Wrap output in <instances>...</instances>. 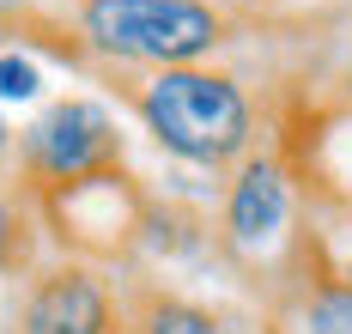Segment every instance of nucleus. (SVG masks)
Segmentation results:
<instances>
[{"label":"nucleus","instance_id":"nucleus-1","mask_svg":"<svg viewBox=\"0 0 352 334\" xmlns=\"http://www.w3.org/2000/svg\"><path fill=\"white\" fill-rule=\"evenodd\" d=\"M146 122L170 152L195 164H225L249 140V104L231 79L195 74V67H164L146 85Z\"/></svg>","mask_w":352,"mask_h":334},{"label":"nucleus","instance_id":"nucleus-2","mask_svg":"<svg viewBox=\"0 0 352 334\" xmlns=\"http://www.w3.org/2000/svg\"><path fill=\"white\" fill-rule=\"evenodd\" d=\"M85 37L128 61L182 67L207 55L225 37V25L201 0H85Z\"/></svg>","mask_w":352,"mask_h":334},{"label":"nucleus","instance_id":"nucleus-3","mask_svg":"<svg viewBox=\"0 0 352 334\" xmlns=\"http://www.w3.org/2000/svg\"><path fill=\"white\" fill-rule=\"evenodd\" d=\"M25 152H31V170L43 183L67 188V183H85V177L109 170V158H116V128H109V115L91 110V104H61V110H49L31 128V146Z\"/></svg>","mask_w":352,"mask_h":334},{"label":"nucleus","instance_id":"nucleus-4","mask_svg":"<svg viewBox=\"0 0 352 334\" xmlns=\"http://www.w3.org/2000/svg\"><path fill=\"white\" fill-rule=\"evenodd\" d=\"M19 329L25 334H122L104 286L91 274H79V267H61V274L36 280L25 310H19Z\"/></svg>","mask_w":352,"mask_h":334},{"label":"nucleus","instance_id":"nucleus-5","mask_svg":"<svg viewBox=\"0 0 352 334\" xmlns=\"http://www.w3.org/2000/svg\"><path fill=\"white\" fill-rule=\"evenodd\" d=\"M285 219V183L274 164H249L237 188H231V237L237 243H261V237H274Z\"/></svg>","mask_w":352,"mask_h":334},{"label":"nucleus","instance_id":"nucleus-6","mask_svg":"<svg viewBox=\"0 0 352 334\" xmlns=\"http://www.w3.org/2000/svg\"><path fill=\"white\" fill-rule=\"evenodd\" d=\"M140 334H219V329H212L207 310H195L182 298H158V304H146Z\"/></svg>","mask_w":352,"mask_h":334},{"label":"nucleus","instance_id":"nucleus-7","mask_svg":"<svg viewBox=\"0 0 352 334\" xmlns=\"http://www.w3.org/2000/svg\"><path fill=\"white\" fill-rule=\"evenodd\" d=\"M310 334H352V292H322L310 304Z\"/></svg>","mask_w":352,"mask_h":334},{"label":"nucleus","instance_id":"nucleus-8","mask_svg":"<svg viewBox=\"0 0 352 334\" xmlns=\"http://www.w3.org/2000/svg\"><path fill=\"white\" fill-rule=\"evenodd\" d=\"M36 91V74L25 61H0V98H31Z\"/></svg>","mask_w":352,"mask_h":334},{"label":"nucleus","instance_id":"nucleus-9","mask_svg":"<svg viewBox=\"0 0 352 334\" xmlns=\"http://www.w3.org/2000/svg\"><path fill=\"white\" fill-rule=\"evenodd\" d=\"M0 152H6V122H0Z\"/></svg>","mask_w":352,"mask_h":334}]
</instances>
